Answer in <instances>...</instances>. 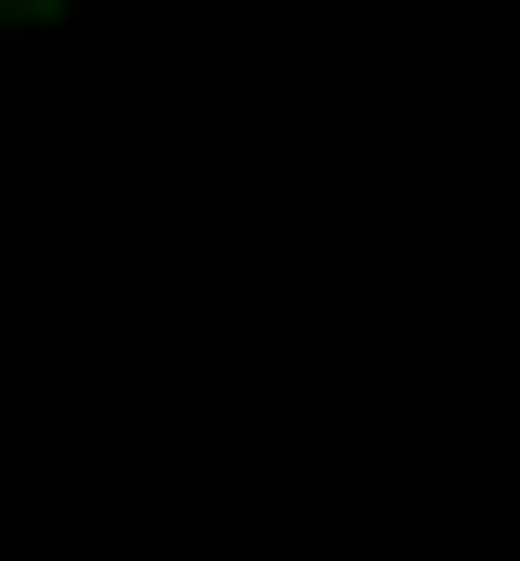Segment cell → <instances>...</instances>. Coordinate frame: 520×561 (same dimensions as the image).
<instances>
[]
</instances>
